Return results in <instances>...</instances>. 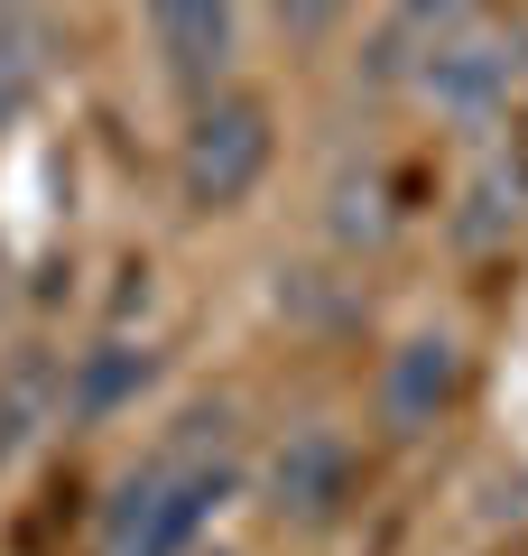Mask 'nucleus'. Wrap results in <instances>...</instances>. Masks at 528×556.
I'll return each instance as SVG.
<instances>
[{"label":"nucleus","instance_id":"nucleus-7","mask_svg":"<svg viewBox=\"0 0 528 556\" xmlns=\"http://www.w3.org/2000/svg\"><path fill=\"white\" fill-rule=\"evenodd\" d=\"M167 390V343L139 325H93L65 343V437H112Z\"/></svg>","mask_w":528,"mask_h":556},{"label":"nucleus","instance_id":"nucleus-1","mask_svg":"<svg viewBox=\"0 0 528 556\" xmlns=\"http://www.w3.org/2000/svg\"><path fill=\"white\" fill-rule=\"evenodd\" d=\"M232 510H251V437L241 399L204 390L158 417L149 445L102 482L93 556H204Z\"/></svg>","mask_w":528,"mask_h":556},{"label":"nucleus","instance_id":"nucleus-4","mask_svg":"<svg viewBox=\"0 0 528 556\" xmlns=\"http://www.w3.org/2000/svg\"><path fill=\"white\" fill-rule=\"evenodd\" d=\"M464 399H473V334L454 316H408L372 353V437L427 445L436 427H454Z\"/></svg>","mask_w":528,"mask_h":556},{"label":"nucleus","instance_id":"nucleus-13","mask_svg":"<svg viewBox=\"0 0 528 556\" xmlns=\"http://www.w3.org/2000/svg\"><path fill=\"white\" fill-rule=\"evenodd\" d=\"M380 0H260V28H269L288 56H334L343 38L372 28Z\"/></svg>","mask_w":528,"mask_h":556},{"label":"nucleus","instance_id":"nucleus-3","mask_svg":"<svg viewBox=\"0 0 528 556\" xmlns=\"http://www.w3.org/2000/svg\"><path fill=\"white\" fill-rule=\"evenodd\" d=\"M362 492H372V437L352 417H288L251 445V519L269 538H297V547H325L362 519Z\"/></svg>","mask_w":528,"mask_h":556},{"label":"nucleus","instance_id":"nucleus-14","mask_svg":"<svg viewBox=\"0 0 528 556\" xmlns=\"http://www.w3.org/2000/svg\"><path fill=\"white\" fill-rule=\"evenodd\" d=\"M10 10H56V0H0V20H10Z\"/></svg>","mask_w":528,"mask_h":556},{"label":"nucleus","instance_id":"nucleus-12","mask_svg":"<svg viewBox=\"0 0 528 556\" xmlns=\"http://www.w3.org/2000/svg\"><path fill=\"white\" fill-rule=\"evenodd\" d=\"M56 93V28L47 10H10L0 20V139H20Z\"/></svg>","mask_w":528,"mask_h":556},{"label":"nucleus","instance_id":"nucleus-5","mask_svg":"<svg viewBox=\"0 0 528 556\" xmlns=\"http://www.w3.org/2000/svg\"><path fill=\"white\" fill-rule=\"evenodd\" d=\"M519 93H528V28H510L501 10L464 38H436L399 84V102H417V112H436L445 130H473V139L501 130L519 112Z\"/></svg>","mask_w":528,"mask_h":556},{"label":"nucleus","instance_id":"nucleus-11","mask_svg":"<svg viewBox=\"0 0 528 556\" xmlns=\"http://www.w3.org/2000/svg\"><path fill=\"white\" fill-rule=\"evenodd\" d=\"M491 20V0H380L372 10V84L380 93H399L408 84V65L427 56L436 38H464V28H482Z\"/></svg>","mask_w":528,"mask_h":556},{"label":"nucleus","instance_id":"nucleus-8","mask_svg":"<svg viewBox=\"0 0 528 556\" xmlns=\"http://www.w3.org/2000/svg\"><path fill=\"white\" fill-rule=\"evenodd\" d=\"M65 437V343H10L0 362V482H20Z\"/></svg>","mask_w":528,"mask_h":556},{"label":"nucleus","instance_id":"nucleus-2","mask_svg":"<svg viewBox=\"0 0 528 556\" xmlns=\"http://www.w3.org/2000/svg\"><path fill=\"white\" fill-rule=\"evenodd\" d=\"M278 159H288V121H278L269 84H223L204 102H176V130H167V204L176 223H241L260 195H269Z\"/></svg>","mask_w":528,"mask_h":556},{"label":"nucleus","instance_id":"nucleus-9","mask_svg":"<svg viewBox=\"0 0 528 556\" xmlns=\"http://www.w3.org/2000/svg\"><path fill=\"white\" fill-rule=\"evenodd\" d=\"M528 232V177L510 149H473V167L454 177V204H445V241L464 260H491Z\"/></svg>","mask_w":528,"mask_h":556},{"label":"nucleus","instance_id":"nucleus-6","mask_svg":"<svg viewBox=\"0 0 528 556\" xmlns=\"http://www.w3.org/2000/svg\"><path fill=\"white\" fill-rule=\"evenodd\" d=\"M251 28H260V0H130V38L167 102H204L241 84Z\"/></svg>","mask_w":528,"mask_h":556},{"label":"nucleus","instance_id":"nucleus-15","mask_svg":"<svg viewBox=\"0 0 528 556\" xmlns=\"http://www.w3.org/2000/svg\"><path fill=\"white\" fill-rule=\"evenodd\" d=\"M204 556H241V547H232V538H214V547H204Z\"/></svg>","mask_w":528,"mask_h":556},{"label":"nucleus","instance_id":"nucleus-10","mask_svg":"<svg viewBox=\"0 0 528 556\" xmlns=\"http://www.w3.org/2000/svg\"><path fill=\"white\" fill-rule=\"evenodd\" d=\"M325 214H315V232H325V251L343 260V269H362V260L380 251V241L399 232V195H390V167L380 159H343L325 177Z\"/></svg>","mask_w":528,"mask_h":556}]
</instances>
